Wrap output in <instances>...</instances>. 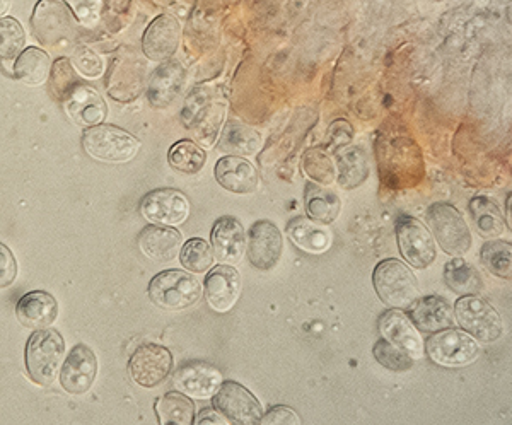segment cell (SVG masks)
<instances>
[{
  "label": "cell",
  "instance_id": "1",
  "mask_svg": "<svg viewBox=\"0 0 512 425\" xmlns=\"http://www.w3.org/2000/svg\"><path fill=\"white\" fill-rule=\"evenodd\" d=\"M64 354V338L57 330L41 328L31 335L26 347V367L36 385L48 386L55 383Z\"/></svg>",
  "mask_w": 512,
  "mask_h": 425
},
{
  "label": "cell",
  "instance_id": "2",
  "mask_svg": "<svg viewBox=\"0 0 512 425\" xmlns=\"http://www.w3.org/2000/svg\"><path fill=\"white\" fill-rule=\"evenodd\" d=\"M374 289L379 299L391 308L408 309L419 297V284L408 265L388 258L374 268Z\"/></svg>",
  "mask_w": 512,
  "mask_h": 425
},
{
  "label": "cell",
  "instance_id": "3",
  "mask_svg": "<svg viewBox=\"0 0 512 425\" xmlns=\"http://www.w3.org/2000/svg\"><path fill=\"white\" fill-rule=\"evenodd\" d=\"M38 41L47 47H59L76 40L77 18L65 0H40L31 18Z\"/></svg>",
  "mask_w": 512,
  "mask_h": 425
},
{
  "label": "cell",
  "instance_id": "4",
  "mask_svg": "<svg viewBox=\"0 0 512 425\" xmlns=\"http://www.w3.org/2000/svg\"><path fill=\"white\" fill-rule=\"evenodd\" d=\"M82 146L91 158L103 163H128L137 156L140 142L113 125H96L84 130Z\"/></svg>",
  "mask_w": 512,
  "mask_h": 425
},
{
  "label": "cell",
  "instance_id": "5",
  "mask_svg": "<svg viewBox=\"0 0 512 425\" xmlns=\"http://www.w3.org/2000/svg\"><path fill=\"white\" fill-rule=\"evenodd\" d=\"M454 320L461 330L472 335L480 344H492L504 335L502 318L485 299L461 296L454 304Z\"/></svg>",
  "mask_w": 512,
  "mask_h": 425
},
{
  "label": "cell",
  "instance_id": "6",
  "mask_svg": "<svg viewBox=\"0 0 512 425\" xmlns=\"http://www.w3.org/2000/svg\"><path fill=\"white\" fill-rule=\"evenodd\" d=\"M202 284L197 277L183 270H164L149 284V297L158 308L187 309L202 297Z\"/></svg>",
  "mask_w": 512,
  "mask_h": 425
},
{
  "label": "cell",
  "instance_id": "7",
  "mask_svg": "<svg viewBox=\"0 0 512 425\" xmlns=\"http://www.w3.org/2000/svg\"><path fill=\"white\" fill-rule=\"evenodd\" d=\"M427 222L437 245L449 257H463L472 248V231L460 210L451 204H434L427 210Z\"/></svg>",
  "mask_w": 512,
  "mask_h": 425
},
{
  "label": "cell",
  "instance_id": "8",
  "mask_svg": "<svg viewBox=\"0 0 512 425\" xmlns=\"http://www.w3.org/2000/svg\"><path fill=\"white\" fill-rule=\"evenodd\" d=\"M424 350L432 362L444 367L470 366L480 356L477 340L466 332L454 330V327L432 333L425 342Z\"/></svg>",
  "mask_w": 512,
  "mask_h": 425
},
{
  "label": "cell",
  "instance_id": "9",
  "mask_svg": "<svg viewBox=\"0 0 512 425\" xmlns=\"http://www.w3.org/2000/svg\"><path fill=\"white\" fill-rule=\"evenodd\" d=\"M214 408L229 424L256 425L262 419V403L253 393L236 381H226L212 396Z\"/></svg>",
  "mask_w": 512,
  "mask_h": 425
},
{
  "label": "cell",
  "instance_id": "10",
  "mask_svg": "<svg viewBox=\"0 0 512 425\" xmlns=\"http://www.w3.org/2000/svg\"><path fill=\"white\" fill-rule=\"evenodd\" d=\"M396 239L403 258L410 267L425 270L436 262V241L422 222L415 217L402 216L396 222Z\"/></svg>",
  "mask_w": 512,
  "mask_h": 425
},
{
  "label": "cell",
  "instance_id": "11",
  "mask_svg": "<svg viewBox=\"0 0 512 425\" xmlns=\"http://www.w3.org/2000/svg\"><path fill=\"white\" fill-rule=\"evenodd\" d=\"M171 369H173L171 352L158 344L140 345L128 362L130 378L142 388H156L161 385L168 378Z\"/></svg>",
  "mask_w": 512,
  "mask_h": 425
},
{
  "label": "cell",
  "instance_id": "12",
  "mask_svg": "<svg viewBox=\"0 0 512 425\" xmlns=\"http://www.w3.org/2000/svg\"><path fill=\"white\" fill-rule=\"evenodd\" d=\"M190 200L183 193L173 188H163L147 193L140 202V214L146 217L147 221L159 226H181L190 217Z\"/></svg>",
  "mask_w": 512,
  "mask_h": 425
},
{
  "label": "cell",
  "instance_id": "13",
  "mask_svg": "<svg viewBox=\"0 0 512 425\" xmlns=\"http://www.w3.org/2000/svg\"><path fill=\"white\" fill-rule=\"evenodd\" d=\"M284 239L274 222L256 221L248 233L246 255L253 267L267 272L279 263Z\"/></svg>",
  "mask_w": 512,
  "mask_h": 425
},
{
  "label": "cell",
  "instance_id": "14",
  "mask_svg": "<svg viewBox=\"0 0 512 425\" xmlns=\"http://www.w3.org/2000/svg\"><path fill=\"white\" fill-rule=\"evenodd\" d=\"M173 383L183 395L197 400H209L216 395L224 379L219 367L209 362L192 361L178 367Z\"/></svg>",
  "mask_w": 512,
  "mask_h": 425
},
{
  "label": "cell",
  "instance_id": "15",
  "mask_svg": "<svg viewBox=\"0 0 512 425\" xmlns=\"http://www.w3.org/2000/svg\"><path fill=\"white\" fill-rule=\"evenodd\" d=\"M379 332L388 342L405 352L410 359L419 361L424 357V342L420 333L403 309H388L379 318Z\"/></svg>",
  "mask_w": 512,
  "mask_h": 425
},
{
  "label": "cell",
  "instance_id": "16",
  "mask_svg": "<svg viewBox=\"0 0 512 425\" xmlns=\"http://www.w3.org/2000/svg\"><path fill=\"white\" fill-rule=\"evenodd\" d=\"M98 376V359L88 345L79 344L70 350L64 367L60 369V385L72 395L91 390Z\"/></svg>",
  "mask_w": 512,
  "mask_h": 425
},
{
  "label": "cell",
  "instance_id": "17",
  "mask_svg": "<svg viewBox=\"0 0 512 425\" xmlns=\"http://www.w3.org/2000/svg\"><path fill=\"white\" fill-rule=\"evenodd\" d=\"M241 296V275L234 265H217L205 279V297L210 308L227 313L236 306Z\"/></svg>",
  "mask_w": 512,
  "mask_h": 425
},
{
  "label": "cell",
  "instance_id": "18",
  "mask_svg": "<svg viewBox=\"0 0 512 425\" xmlns=\"http://www.w3.org/2000/svg\"><path fill=\"white\" fill-rule=\"evenodd\" d=\"M410 321L419 332L436 333L453 328L454 311L448 299L441 296L417 297L410 306Z\"/></svg>",
  "mask_w": 512,
  "mask_h": 425
},
{
  "label": "cell",
  "instance_id": "19",
  "mask_svg": "<svg viewBox=\"0 0 512 425\" xmlns=\"http://www.w3.org/2000/svg\"><path fill=\"white\" fill-rule=\"evenodd\" d=\"M181 28L178 21L171 16H158L147 28L142 50L147 59L164 62L175 55L180 47Z\"/></svg>",
  "mask_w": 512,
  "mask_h": 425
},
{
  "label": "cell",
  "instance_id": "20",
  "mask_svg": "<svg viewBox=\"0 0 512 425\" xmlns=\"http://www.w3.org/2000/svg\"><path fill=\"white\" fill-rule=\"evenodd\" d=\"M214 257L224 265H236L246 253V233L243 224L234 217H221L212 229Z\"/></svg>",
  "mask_w": 512,
  "mask_h": 425
},
{
  "label": "cell",
  "instance_id": "21",
  "mask_svg": "<svg viewBox=\"0 0 512 425\" xmlns=\"http://www.w3.org/2000/svg\"><path fill=\"white\" fill-rule=\"evenodd\" d=\"M219 185L227 192L248 195L258 187V171L248 159L241 156H226L219 159L214 169Z\"/></svg>",
  "mask_w": 512,
  "mask_h": 425
},
{
  "label": "cell",
  "instance_id": "22",
  "mask_svg": "<svg viewBox=\"0 0 512 425\" xmlns=\"http://www.w3.org/2000/svg\"><path fill=\"white\" fill-rule=\"evenodd\" d=\"M59 315V304L52 294L45 291H35L19 299L16 306V316L21 325L31 330L48 328L55 323Z\"/></svg>",
  "mask_w": 512,
  "mask_h": 425
},
{
  "label": "cell",
  "instance_id": "23",
  "mask_svg": "<svg viewBox=\"0 0 512 425\" xmlns=\"http://www.w3.org/2000/svg\"><path fill=\"white\" fill-rule=\"evenodd\" d=\"M139 246L154 262H173L183 246V234L169 226H149L140 233Z\"/></svg>",
  "mask_w": 512,
  "mask_h": 425
},
{
  "label": "cell",
  "instance_id": "24",
  "mask_svg": "<svg viewBox=\"0 0 512 425\" xmlns=\"http://www.w3.org/2000/svg\"><path fill=\"white\" fill-rule=\"evenodd\" d=\"M65 110L77 125H101L106 118V105L94 89L77 86L65 99Z\"/></svg>",
  "mask_w": 512,
  "mask_h": 425
},
{
  "label": "cell",
  "instance_id": "25",
  "mask_svg": "<svg viewBox=\"0 0 512 425\" xmlns=\"http://www.w3.org/2000/svg\"><path fill=\"white\" fill-rule=\"evenodd\" d=\"M185 69L178 62L161 65L149 82V101L154 108H166L175 101L185 84Z\"/></svg>",
  "mask_w": 512,
  "mask_h": 425
},
{
  "label": "cell",
  "instance_id": "26",
  "mask_svg": "<svg viewBox=\"0 0 512 425\" xmlns=\"http://www.w3.org/2000/svg\"><path fill=\"white\" fill-rule=\"evenodd\" d=\"M287 236L297 248L311 255L326 253L332 246V236L328 233V229L323 228V224H318L306 217L292 219L287 224Z\"/></svg>",
  "mask_w": 512,
  "mask_h": 425
},
{
  "label": "cell",
  "instance_id": "27",
  "mask_svg": "<svg viewBox=\"0 0 512 425\" xmlns=\"http://www.w3.org/2000/svg\"><path fill=\"white\" fill-rule=\"evenodd\" d=\"M304 205H306L309 219H313V221L323 224V226L337 221L340 210H342V200L338 198L337 193L326 190L318 183H308L306 185Z\"/></svg>",
  "mask_w": 512,
  "mask_h": 425
},
{
  "label": "cell",
  "instance_id": "28",
  "mask_svg": "<svg viewBox=\"0 0 512 425\" xmlns=\"http://www.w3.org/2000/svg\"><path fill=\"white\" fill-rule=\"evenodd\" d=\"M444 282L458 296H477L483 289L482 277L472 263L454 257L444 267Z\"/></svg>",
  "mask_w": 512,
  "mask_h": 425
},
{
  "label": "cell",
  "instance_id": "29",
  "mask_svg": "<svg viewBox=\"0 0 512 425\" xmlns=\"http://www.w3.org/2000/svg\"><path fill=\"white\" fill-rule=\"evenodd\" d=\"M337 180L345 190L361 187L369 176V161L361 147H349L337 158Z\"/></svg>",
  "mask_w": 512,
  "mask_h": 425
},
{
  "label": "cell",
  "instance_id": "30",
  "mask_svg": "<svg viewBox=\"0 0 512 425\" xmlns=\"http://www.w3.org/2000/svg\"><path fill=\"white\" fill-rule=\"evenodd\" d=\"M470 214L482 238L495 239L506 231V219L501 207L489 197H475L470 202Z\"/></svg>",
  "mask_w": 512,
  "mask_h": 425
},
{
  "label": "cell",
  "instance_id": "31",
  "mask_svg": "<svg viewBox=\"0 0 512 425\" xmlns=\"http://www.w3.org/2000/svg\"><path fill=\"white\" fill-rule=\"evenodd\" d=\"M156 414L161 425H192L195 405L181 391H169L156 402Z\"/></svg>",
  "mask_w": 512,
  "mask_h": 425
},
{
  "label": "cell",
  "instance_id": "32",
  "mask_svg": "<svg viewBox=\"0 0 512 425\" xmlns=\"http://www.w3.org/2000/svg\"><path fill=\"white\" fill-rule=\"evenodd\" d=\"M50 72V57L41 48L24 50L14 64V76L28 86H40L47 81Z\"/></svg>",
  "mask_w": 512,
  "mask_h": 425
},
{
  "label": "cell",
  "instance_id": "33",
  "mask_svg": "<svg viewBox=\"0 0 512 425\" xmlns=\"http://www.w3.org/2000/svg\"><path fill=\"white\" fill-rule=\"evenodd\" d=\"M480 262L487 272L499 279H511L512 245L509 241L490 239L480 250Z\"/></svg>",
  "mask_w": 512,
  "mask_h": 425
},
{
  "label": "cell",
  "instance_id": "34",
  "mask_svg": "<svg viewBox=\"0 0 512 425\" xmlns=\"http://www.w3.org/2000/svg\"><path fill=\"white\" fill-rule=\"evenodd\" d=\"M169 164L185 175H197L207 163V154L192 140H181L169 151Z\"/></svg>",
  "mask_w": 512,
  "mask_h": 425
},
{
  "label": "cell",
  "instance_id": "35",
  "mask_svg": "<svg viewBox=\"0 0 512 425\" xmlns=\"http://www.w3.org/2000/svg\"><path fill=\"white\" fill-rule=\"evenodd\" d=\"M214 258V250L205 239L193 238L181 246V265L192 274H205L214 265Z\"/></svg>",
  "mask_w": 512,
  "mask_h": 425
},
{
  "label": "cell",
  "instance_id": "36",
  "mask_svg": "<svg viewBox=\"0 0 512 425\" xmlns=\"http://www.w3.org/2000/svg\"><path fill=\"white\" fill-rule=\"evenodd\" d=\"M26 35L18 19L0 18V59H18L23 52Z\"/></svg>",
  "mask_w": 512,
  "mask_h": 425
},
{
  "label": "cell",
  "instance_id": "37",
  "mask_svg": "<svg viewBox=\"0 0 512 425\" xmlns=\"http://www.w3.org/2000/svg\"><path fill=\"white\" fill-rule=\"evenodd\" d=\"M303 169L311 180L321 185H332L333 181L337 180V169L332 158L320 149L304 154Z\"/></svg>",
  "mask_w": 512,
  "mask_h": 425
},
{
  "label": "cell",
  "instance_id": "38",
  "mask_svg": "<svg viewBox=\"0 0 512 425\" xmlns=\"http://www.w3.org/2000/svg\"><path fill=\"white\" fill-rule=\"evenodd\" d=\"M373 356L381 366L386 367L388 371H393V373H405L410 367L414 366V359H410L405 352L388 342L386 338H381L376 342Z\"/></svg>",
  "mask_w": 512,
  "mask_h": 425
},
{
  "label": "cell",
  "instance_id": "39",
  "mask_svg": "<svg viewBox=\"0 0 512 425\" xmlns=\"http://www.w3.org/2000/svg\"><path fill=\"white\" fill-rule=\"evenodd\" d=\"M77 86H81V84L77 81L76 74H74V69H72L69 60H57L52 74V91L55 93V96L59 99H67Z\"/></svg>",
  "mask_w": 512,
  "mask_h": 425
},
{
  "label": "cell",
  "instance_id": "40",
  "mask_svg": "<svg viewBox=\"0 0 512 425\" xmlns=\"http://www.w3.org/2000/svg\"><path fill=\"white\" fill-rule=\"evenodd\" d=\"M258 139L260 135L255 130L245 129V127H227L222 144L229 151L245 152V154H255L258 149Z\"/></svg>",
  "mask_w": 512,
  "mask_h": 425
},
{
  "label": "cell",
  "instance_id": "41",
  "mask_svg": "<svg viewBox=\"0 0 512 425\" xmlns=\"http://www.w3.org/2000/svg\"><path fill=\"white\" fill-rule=\"evenodd\" d=\"M72 62H74L77 69L81 70L84 76L88 77H99L105 70L103 59L88 47L77 48L74 55H72Z\"/></svg>",
  "mask_w": 512,
  "mask_h": 425
},
{
  "label": "cell",
  "instance_id": "42",
  "mask_svg": "<svg viewBox=\"0 0 512 425\" xmlns=\"http://www.w3.org/2000/svg\"><path fill=\"white\" fill-rule=\"evenodd\" d=\"M69 4L77 21H81L84 26H94L101 14L103 0H69Z\"/></svg>",
  "mask_w": 512,
  "mask_h": 425
},
{
  "label": "cell",
  "instance_id": "43",
  "mask_svg": "<svg viewBox=\"0 0 512 425\" xmlns=\"http://www.w3.org/2000/svg\"><path fill=\"white\" fill-rule=\"evenodd\" d=\"M262 425H301V417L287 405H277L268 410L267 414L262 415L260 419Z\"/></svg>",
  "mask_w": 512,
  "mask_h": 425
},
{
  "label": "cell",
  "instance_id": "44",
  "mask_svg": "<svg viewBox=\"0 0 512 425\" xmlns=\"http://www.w3.org/2000/svg\"><path fill=\"white\" fill-rule=\"evenodd\" d=\"M18 277V262L12 251L0 243V289L12 286Z\"/></svg>",
  "mask_w": 512,
  "mask_h": 425
},
{
  "label": "cell",
  "instance_id": "45",
  "mask_svg": "<svg viewBox=\"0 0 512 425\" xmlns=\"http://www.w3.org/2000/svg\"><path fill=\"white\" fill-rule=\"evenodd\" d=\"M193 424L197 425H224L227 424V420L222 417L219 412H217L216 408H204L200 415H198L197 419Z\"/></svg>",
  "mask_w": 512,
  "mask_h": 425
},
{
  "label": "cell",
  "instance_id": "46",
  "mask_svg": "<svg viewBox=\"0 0 512 425\" xmlns=\"http://www.w3.org/2000/svg\"><path fill=\"white\" fill-rule=\"evenodd\" d=\"M11 7V0H0V16H4Z\"/></svg>",
  "mask_w": 512,
  "mask_h": 425
}]
</instances>
